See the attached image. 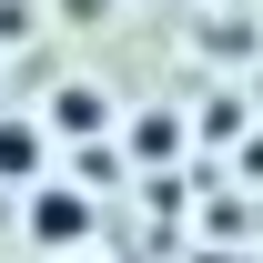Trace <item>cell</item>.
Listing matches in <instances>:
<instances>
[{
  "label": "cell",
  "instance_id": "6da1fadb",
  "mask_svg": "<svg viewBox=\"0 0 263 263\" xmlns=\"http://www.w3.org/2000/svg\"><path fill=\"white\" fill-rule=\"evenodd\" d=\"M81 233H91V202H81V193H51V182H31V243H41V253H71Z\"/></svg>",
  "mask_w": 263,
  "mask_h": 263
},
{
  "label": "cell",
  "instance_id": "7a4b0ae2",
  "mask_svg": "<svg viewBox=\"0 0 263 263\" xmlns=\"http://www.w3.org/2000/svg\"><path fill=\"white\" fill-rule=\"evenodd\" d=\"M41 162H51V132H41V122H0V182H21V193H31Z\"/></svg>",
  "mask_w": 263,
  "mask_h": 263
},
{
  "label": "cell",
  "instance_id": "3957f363",
  "mask_svg": "<svg viewBox=\"0 0 263 263\" xmlns=\"http://www.w3.org/2000/svg\"><path fill=\"white\" fill-rule=\"evenodd\" d=\"M101 122H111L101 91H91V81H71V91H51V122H41V132H101Z\"/></svg>",
  "mask_w": 263,
  "mask_h": 263
}]
</instances>
